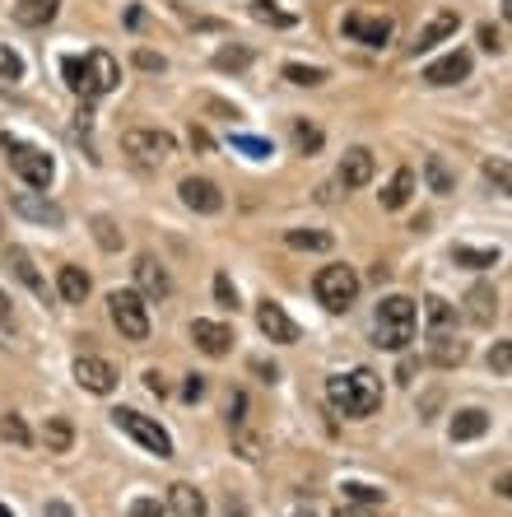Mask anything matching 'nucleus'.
<instances>
[{"label":"nucleus","instance_id":"1","mask_svg":"<svg viewBox=\"0 0 512 517\" xmlns=\"http://www.w3.org/2000/svg\"><path fill=\"white\" fill-rule=\"evenodd\" d=\"M326 401H331L340 415H350V420H368V415L382 406V378L373 368L336 373V378L326 382Z\"/></svg>","mask_w":512,"mask_h":517},{"label":"nucleus","instance_id":"2","mask_svg":"<svg viewBox=\"0 0 512 517\" xmlns=\"http://www.w3.org/2000/svg\"><path fill=\"white\" fill-rule=\"evenodd\" d=\"M61 75H66L70 94H80L84 103L89 98H103L122 84V66L112 61V52H89V56H66L61 61Z\"/></svg>","mask_w":512,"mask_h":517},{"label":"nucleus","instance_id":"3","mask_svg":"<svg viewBox=\"0 0 512 517\" xmlns=\"http://www.w3.org/2000/svg\"><path fill=\"white\" fill-rule=\"evenodd\" d=\"M415 303L405 299V294H387L378 303V317H373V331H378V345L382 350H405V345L415 341Z\"/></svg>","mask_w":512,"mask_h":517},{"label":"nucleus","instance_id":"4","mask_svg":"<svg viewBox=\"0 0 512 517\" xmlns=\"http://www.w3.org/2000/svg\"><path fill=\"white\" fill-rule=\"evenodd\" d=\"M0 150H5V159H10V168L19 177H24V187H33V191H47L52 187V177H56V164H52V154L47 150H38V145H28V140H19V136H0Z\"/></svg>","mask_w":512,"mask_h":517},{"label":"nucleus","instance_id":"5","mask_svg":"<svg viewBox=\"0 0 512 517\" xmlns=\"http://www.w3.org/2000/svg\"><path fill=\"white\" fill-rule=\"evenodd\" d=\"M108 313H112V327L122 331V341H149L145 294H135V289H117V294H108Z\"/></svg>","mask_w":512,"mask_h":517},{"label":"nucleus","instance_id":"6","mask_svg":"<svg viewBox=\"0 0 512 517\" xmlns=\"http://www.w3.org/2000/svg\"><path fill=\"white\" fill-rule=\"evenodd\" d=\"M312 289H317V303H322L326 313H345V308L359 299V275H354L350 266H322L317 280H312Z\"/></svg>","mask_w":512,"mask_h":517},{"label":"nucleus","instance_id":"7","mask_svg":"<svg viewBox=\"0 0 512 517\" xmlns=\"http://www.w3.org/2000/svg\"><path fill=\"white\" fill-rule=\"evenodd\" d=\"M112 424L122 429V434H131L135 443L145 452H154V457H173V438H168V429H163L159 420H149V415H140V410H112Z\"/></svg>","mask_w":512,"mask_h":517},{"label":"nucleus","instance_id":"8","mask_svg":"<svg viewBox=\"0 0 512 517\" xmlns=\"http://www.w3.org/2000/svg\"><path fill=\"white\" fill-rule=\"evenodd\" d=\"M122 150L131 154L135 164L159 168V164H168V159L177 154V140L168 136V131H126V136H122Z\"/></svg>","mask_w":512,"mask_h":517},{"label":"nucleus","instance_id":"9","mask_svg":"<svg viewBox=\"0 0 512 517\" xmlns=\"http://www.w3.org/2000/svg\"><path fill=\"white\" fill-rule=\"evenodd\" d=\"M396 24H391L387 14H364V10H350L345 14V38L364 42V47H387Z\"/></svg>","mask_w":512,"mask_h":517},{"label":"nucleus","instance_id":"10","mask_svg":"<svg viewBox=\"0 0 512 517\" xmlns=\"http://www.w3.org/2000/svg\"><path fill=\"white\" fill-rule=\"evenodd\" d=\"M182 205L196 210V215H219L224 210V191L210 182V177H182Z\"/></svg>","mask_w":512,"mask_h":517},{"label":"nucleus","instance_id":"11","mask_svg":"<svg viewBox=\"0 0 512 517\" xmlns=\"http://www.w3.org/2000/svg\"><path fill=\"white\" fill-rule=\"evenodd\" d=\"M256 327H261V336H270L275 345H294L298 341V322L284 313L280 303H270V299L256 308Z\"/></svg>","mask_w":512,"mask_h":517},{"label":"nucleus","instance_id":"12","mask_svg":"<svg viewBox=\"0 0 512 517\" xmlns=\"http://www.w3.org/2000/svg\"><path fill=\"white\" fill-rule=\"evenodd\" d=\"M75 382H80L84 392L108 396L112 387H117V368H112L108 359H98V354H84L80 364H75Z\"/></svg>","mask_w":512,"mask_h":517},{"label":"nucleus","instance_id":"13","mask_svg":"<svg viewBox=\"0 0 512 517\" xmlns=\"http://www.w3.org/2000/svg\"><path fill=\"white\" fill-rule=\"evenodd\" d=\"M191 341H196V350L210 354V359H224L233 345V331L224 327V322H210V317H196L191 322Z\"/></svg>","mask_w":512,"mask_h":517},{"label":"nucleus","instance_id":"14","mask_svg":"<svg viewBox=\"0 0 512 517\" xmlns=\"http://www.w3.org/2000/svg\"><path fill=\"white\" fill-rule=\"evenodd\" d=\"M14 210L24 219H33V224H52V229L66 224V210L56 201H47V196H38V191H19V196H14Z\"/></svg>","mask_w":512,"mask_h":517},{"label":"nucleus","instance_id":"15","mask_svg":"<svg viewBox=\"0 0 512 517\" xmlns=\"http://www.w3.org/2000/svg\"><path fill=\"white\" fill-rule=\"evenodd\" d=\"M471 75V52H447L443 61H433L429 70H424V80L433 84V89H447V84H461Z\"/></svg>","mask_w":512,"mask_h":517},{"label":"nucleus","instance_id":"16","mask_svg":"<svg viewBox=\"0 0 512 517\" xmlns=\"http://www.w3.org/2000/svg\"><path fill=\"white\" fill-rule=\"evenodd\" d=\"M373 182V150H364V145H354V150H345V159H340V187H368Z\"/></svg>","mask_w":512,"mask_h":517},{"label":"nucleus","instance_id":"17","mask_svg":"<svg viewBox=\"0 0 512 517\" xmlns=\"http://www.w3.org/2000/svg\"><path fill=\"white\" fill-rule=\"evenodd\" d=\"M135 285H140V294H149V299H168V294H173V280H168V271H163L154 257L135 261Z\"/></svg>","mask_w":512,"mask_h":517},{"label":"nucleus","instance_id":"18","mask_svg":"<svg viewBox=\"0 0 512 517\" xmlns=\"http://www.w3.org/2000/svg\"><path fill=\"white\" fill-rule=\"evenodd\" d=\"M168 508H173V517H210V504H205V494L196 490V485H187V480L168 485Z\"/></svg>","mask_w":512,"mask_h":517},{"label":"nucleus","instance_id":"19","mask_svg":"<svg viewBox=\"0 0 512 517\" xmlns=\"http://www.w3.org/2000/svg\"><path fill=\"white\" fill-rule=\"evenodd\" d=\"M457 28H461V14L457 10H438L429 19V28H424V33L415 38V56L419 52H433V47H438V42H447L452 33H457Z\"/></svg>","mask_w":512,"mask_h":517},{"label":"nucleus","instance_id":"20","mask_svg":"<svg viewBox=\"0 0 512 517\" xmlns=\"http://www.w3.org/2000/svg\"><path fill=\"white\" fill-rule=\"evenodd\" d=\"M61 14V0H14V24L19 28H47Z\"/></svg>","mask_w":512,"mask_h":517},{"label":"nucleus","instance_id":"21","mask_svg":"<svg viewBox=\"0 0 512 517\" xmlns=\"http://www.w3.org/2000/svg\"><path fill=\"white\" fill-rule=\"evenodd\" d=\"M5 266H10V271L19 275V280H24V285L38 294V299H47V280H42V271L33 266V257H28L24 247H10V252H5Z\"/></svg>","mask_w":512,"mask_h":517},{"label":"nucleus","instance_id":"22","mask_svg":"<svg viewBox=\"0 0 512 517\" xmlns=\"http://www.w3.org/2000/svg\"><path fill=\"white\" fill-rule=\"evenodd\" d=\"M489 429V415L480 406H471V410H457V415H452V429H447V434H452V443H471V438H480Z\"/></svg>","mask_w":512,"mask_h":517},{"label":"nucleus","instance_id":"23","mask_svg":"<svg viewBox=\"0 0 512 517\" xmlns=\"http://www.w3.org/2000/svg\"><path fill=\"white\" fill-rule=\"evenodd\" d=\"M56 289H61V299H66V303H84V299H89V275H84L80 266H61Z\"/></svg>","mask_w":512,"mask_h":517},{"label":"nucleus","instance_id":"24","mask_svg":"<svg viewBox=\"0 0 512 517\" xmlns=\"http://www.w3.org/2000/svg\"><path fill=\"white\" fill-rule=\"evenodd\" d=\"M429 354H433V364L457 368L461 359H466V345H461V341H452L447 331H438V336H429Z\"/></svg>","mask_w":512,"mask_h":517},{"label":"nucleus","instance_id":"25","mask_svg":"<svg viewBox=\"0 0 512 517\" xmlns=\"http://www.w3.org/2000/svg\"><path fill=\"white\" fill-rule=\"evenodd\" d=\"M284 243L294 247V252H331V233H322V229H289L284 233Z\"/></svg>","mask_w":512,"mask_h":517},{"label":"nucleus","instance_id":"26","mask_svg":"<svg viewBox=\"0 0 512 517\" xmlns=\"http://www.w3.org/2000/svg\"><path fill=\"white\" fill-rule=\"evenodd\" d=\"M410 196H415V173H410V168H401V173L387 182V191H382V205H387V210H401Z\"/></svg>","mask_w":512,"mask_h":517},{"label":"nucleus","instance_id":"27","mask_svg":"<svg viewBox=\"0 0 512 517\" xmlns=\"http://www.w3.org/2000/svg\"><path fill=\"white\" fill-rule=\"evenodd\" d=\"M494 313H499V294H494L489 285H475L471 289V322L489 327V322H494Z\"/></svg>","mask_w":512,"mask_h":517},{"label":"nucleus","instance_id":"28","mask_svg":"<svg viewBox=\"0 0 512 517\" xmlns=\"http://www.w3.org/2000/svg\"><path fill=\"white\" fill-rule=\"evenodd\" d=\"M452 261H457V266H475V271H485V266H499V247H466V243H457V247H452Z\"/></svg>","mask_w":512,"mask_h":517},{"label":"nucleus","instance_id":"29","mask_svg":"<svg viewBox=\"0 0 512 517\" xmlns=\"http://www.w3.org/2000/svg\"><path fill=\"white\" fill-rule=\"evenodd\" d=\"M284 80L298 84V89H317V84H326L331 75H326L322 66H298V61H289V66H284Z\"/></svg>","mask_w":512,"mask_h":517},{"label":"nucleus","instance_id":"30","mask_svg":"<svg viewBox=\"0 0 512 517\" xmlns=\"http://www.w3.org/2000/svg\"><path fill=\"white\" fill-rule=\"evenodd\" d=\"M47 452H70V443H75V429H70V420H61V415H56V420H47Z\"/></svg>","mask_w":512,"mask_h":517},{"label":"nucleus","instance_id":"31","mask_svg":"<svg viewBox=\"0 0 512 517\" xmlns=\"http://www.w3.org/2000/svg\"><path fill=\"white\" fill-rule=\"evenodd\" d=\"M252 19H261V24H275V28H289V24H294V14L275 10V0H252Z\"/></svg>","mask_w":512,"mask_h":517},{"label":"nucleus","instance_id":"32","mask_svg":"<svg viewBox=\"0 0 512 517\" xmlns=\"http://www.w3.org/2000/svg\"><path fill=\"white\" fill-rule=\"evenodd\" d=\"M0 438H5V443H19V448L33 443V434H28V424L19 420V415H0Z\"/></svg>","mask_w":512,"mask_h":517},{"label":"nucleus","instance_id":"33","mask_svg":"<svg viewBox=\"0 0 512 517\" xmlns=\"http://www.w3.org/2000/svg\"><path fill=\"white\" fill-rule=\"evenodd\" d=\"M457 322V313H452V303L443 299H429V336H438V331H447Z\"/></svg>","mask_w":512,"mask_h":517},{"label":"nucleus","instance_id":"34","mask_svg":"<svg viewBox=\"0 0 512 517\" xmlns=\"http://www.w3.org/2000/svg\"><path fill=\"white\" fill-rule=\"evenodd\" d=\"M252 66V52L247 47H224V52L215 56V70H247Z\"/></svg>","mask_w":512,"mask_h":517},{"label":"nucleus","instance_id":"35","mask_svg":"<svg viewBox=\"0 0 512 517\" xmlns=\"http://www.w3.org/2000/svg\"><path fill=\"white\" fill-rule=\"evenodd\" d=\"M345 499H350V504H368V508H378L382 499H387V494L373 490V485H359V480H350V485H345Z\"/></svg>","mask_w":512,"mask_h":517},{"label":"nucleus","instance_id":"36","mask_svg":"<svg viewBox=\"0 0 512 517\" xmlns=\"http://www.w3.org/2000/svg\"><path fill=\"white\" fill-rule=\"evenodd\" d=\"M294 145L303 154H317V150H322V131H317V126H308V122H294Z\"/></svg>","mask_w":512,"mask_h":517},{"label":"nucleus","instance_id":"37","mask_svg":"<svg viewBox=\"0 0 512 517\" xmlns=\"http://www.w3.org/2000/svg\"><path fill=\"white\" fill-rule=\"evenodd\" d=\"M94 238H98L103 247H108V252H117V247H122V233H117V224H112L108 215H98V219H94Z\"/></svg>","mask_w":512,"mask_h":517},{"label":"nucleus","instance_id":"38","mask_svg":"<svg viewBox=\"0 0 512 517\" xmlns=\"http://www.w3.org/2000/svg\"><path fill=\"white\" fill-rule=\"evenodd\" d=\"M489 364H494V373H499V378H508V373H512V345H508V341L494 345V354H489Z\"/></svg>","mask_w":512,"mask_h":517},{"label":"nucleus","instance_id":"39","mask_svg":"<svg viewBox=\"0 0 512 517\" xmlns=\"http://www.w3.org/2000/svg\"><path fill=\"white\" fill-rule=\"evenodd\" d=\"M215 299L219 308H238V289H233L229 275H215Z\"/></svg>","mask_w":512,"mask_h":517},{"label":"nucleus","instance_id":"40","mask_svg":"<svg viewBox=\"0 0 512 517\" xmlns=\"http://www.w3.org/2000/svg\"><path fill=\"white\" fill-rule=\"evenodd\" d=\"M429 182H433V191H452V177H447V168H443L438 154H429Z\"/></svg>","mask_w":512,"mask_h":517},{"label":"nucleus","instance_id":"41","mask_svg":"<svg viewBox=\"0 0 512 517\" xmlns=\"http://www.w3.org/2000/svg\"><path fill=\"white\" fill-rule=\"evenodd\" d=\"M0 75H5V80H24V61H19V56L14 52H0Z\"/></svg>","mask_w":512,"mask_h":517},{"label":"nucleus","instance_id":"42","mask_svg":"<svg viewBox=\"0 0 512 517\" xmlns=\"http://www.w3.org/2000/svg\"><path fill=\"white\" fill-rule=\"evenodd\" d=\"M233 145H238L243 154H252V159H266V154H270L266 140H252V136H233Z\"/></svg>","mask_w":512,"mask_h":517},{"label":"nucleus","instance_id":"43","mask_svg":"<svg viewBox=\"0 0 512 517\" xmlns=\"http://www.w3.org/2000/svg\"><path fill=\"white\" fill-rule=\"evenodd\" d=\"M480 47H485V52H503V28H494V24L480 28Z\"/></svg>","mask_w":512,"mask_h":517},{"label":"nucleus","instance_id":"44","mask_svg":"<svg viewBox=\"0 0 512 517\" xmlns=\"http://www.w3.org/2000/svg\"><path fill=\"white\" fill-rule=\"evenodd\" d=\"M131 517H163L159 499H135V504H131Z\"/></svg>","mask_w":512,"mask_h":517},{"label":"nucleus","instance_id":"45","mask_svg":"<svg viewBox=\"0 0 512 517\" xmlns=\"http://www.w3.org/2000/svg\"><path fill=\"white\" fill-rule=\"evenodd\" d=\"M182 396H187V401H201V396H205V378H201V373H191L187 387H182Z\"/></svg>","mask_w":512,"mask_h":517},{"label":"nucleus","instance_id":"46","mask_svg":"<svg viewBox=\"0 0 512 517\" xmlns=\"http://www.w3.org/2000/svg\"><path fill=\"white\" fill-rule=\"evenodd\" d=\"M145 387H149V392H154V396H163V392H168V382H163V373H159V368H149V373H145Z\"/></svg>","mask_w":512,"mask_h":517},{"label":"nucleus","instance_id":"47","mask_svg":"<svg viewBox=\"0 0 512 517\" xmlns=\"http://www.w3.org/2000/svg\"><path fill=\"white\" fill-rule=\"evenodd\" d=\"M135 66H140V70H163V56H154V52H135Z\"/></svg>","mask_w":512,"mask_h":517},{"label":"nucleus","instance_id":"48","mask_svg":"<svg viewBox=\"0 0 512 517\" xmlns=\"http://www.w3.org/2000/svg\"><path fill=\"white\" fill-rule=\"evenodd\" d=\"M210 145H215V140L205 136L201 126H191V150H201V154H210Z\"/></svg>","mask_w":512,"mask_h":517},{"label":"nucleus","instance_id":"49","mask_svg":"<svg viewBox=\"0 0 512 517\" xmlns=\"http://www.w3.org/2000/svg\"><path fill=\"white\" fill-rule=\"evenodd\" d=\"M336 517H373V508H368V504H340Z\"/></svg>","mask_w":512,"mask_h":517},{"label":"nucleus","instance_id":"50","mask_svg":"<svg viewBox=\"0 0 512 517\" xmlns=\"http://www.w3.org/2000/svg\"><path fill=\"white\" fill-rule=\"evenodd\" d=\"M252 368H256V373H261V378H266V382H280V368H275V364H266V359H252Z\"/></svg>","mask_w":512,"mask_h":517},{"label":"nucleus","instance_id":"51","mask_svg":"<svg viewBox=\"0 0 512 517\" xmlns=\"http://www.w3.org/2000/svg\"><path fill=\"white\" fill-rule=\"evenodd\" d=\"M485 173L494 177V182H499V191H508V164H489Z\"/></svg>","mask_w":512,"mask_h":517},{"label":"nucleus","instance_id":"52","mask_svg":"<svg viewBox=\"0 0 512 517\" xmlns=\"http://www.w3.org/2000/svg\"><path fill=\"white\" fill-rule=\"evenodd\" d=\"M0 327H14V303L0 294Z\"/></svg>","mask_w":512,"mask_h":517},{"label":"nucleus","instance_id":"53","mask_svg":"<svg viewBox=\"0 0 512 517\" xmlns=\"http://www.w3.org/2000/svg\"><path fill=\"white\" fill-rule=\"evenodd\" d=\"M47 517H75V513H70V504H61V499H52V504H47Z\"/></svg>","mask_w":512,"mask_h":517},{"label":"nucleus","instance_id":"54","mask_svg":"<svg viewBox=\"0 0 512 517\" xmlns=\"http://www.w3.org/2000/svg\"><path fill=\"white\" fill-rule=\"evenodd\" d=\"M0 517H14V513H10V508H5V504H0Z\"/></svg>","mask_w":512,"mask_h":517},{"label":"nucleus","instance_id":"55","mask_svg":"<svg viewBox=\"0 0 512 517\" xmlns=\"http://www.w3.org/2000/svg\"><path fill=\"white\" fill-rule=\"evenodd\" d=\"M294 517H312V513H294Z\"/></svg>","mask_w":512,"mask_h":517},{"label":"nucleus","instance_id":"56","mask_svg":"<svg viewBox=\"0 0 512 517\" xmlns=\"http://www.w3.org/2000/svg\"><path fill=\"white\" fill-rule=\"evenodd\" d=\"M0 229H5V219H0Z\"/></svg>","mask_w":512,"mask_h":517}]
</instances>
